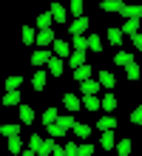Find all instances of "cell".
Masks as SVG:
<instances>
[{"label": "cell", "instance_id": "34", "mask_svg": "<svg viewBox=\"0 0 142 156\" xmlns=\"http://www.w3.org/2000/svg\"><path fill=\"white\" fill-rule=\"evenodd\" d=\"M9 151H12V153H23V151H26V148H23V139H20V136L9 139Z\"/></svg>", "mask_w": 142, "mask_h": 156}, {"label": "cell", "instance_id": "14", "mask_svg": "<svg viewBox=\"0 0 142 156\" xmlns=\"http://www.w3.org/2000/svg\"><path fill=\"white\" fill-rule=\"evenodd\" d=\"M97 80H100V85H102V88H114V85H117V80H114L111 71H100Z\"/></svg>", "mask_w": 142, "mask_h": 156}, {"label": "cell", "instance_id": "18", "mask_svg": "<svg viewBox=\"0 0 142 156\" xmlns=\"http://www.w3.org/2000/svg\"><path fill=\"white\" fill-rule=\"evenodd\" d=\"M119 31H122V34H128V37L139 34V20H125V26H122Z\"/></svg>", "mask_w": 142, "mask_h": 156}, {"label": "cell", "instance_id": "36", "mask_svg": "<svg viewBox=\"0 0 142 156\" xmlns=\"http://www.w3.org/2000/svg\"><path fill=\"white\" fill-rule=\"evenodd\" d=\"M20 85H23V77H9L6 80V88L9 91H20Z\"/></svg>", "mask_w": 142, "mask_h": 156}, {"label": "cell", "instance_id": "39", "mask_svg": "<svg viewBox=\"0 0 142 156\" xmlns=\"http://www.w3.org/2000/svg\"><path fill=\"white\" fill-rule=\"evenodd\" d=\"M131 122H134V125H142V105L137 108V111H131Z\"/></svg>", "mask_w": 142, "mask_h": 156}, {"label": "cell", "instance_id": "43", "mask_svg": "<svg viewBox=\"0 0 142 156\" xmlns=\"http://www.w3.org/2000/svg\"><path fill=\"white\" fill-rule=\"evenodd\" d=\"M23 156H37V151H31V148H26V151H23Z\"/></svg>", "mask_w": 142, "mask_h": 156}, {"label": "cell", "instance_id": "3", "mask_svg": "<svg viewBox=\"0 0 142 156\" xmlns=\"http://www.w3.org/2000/svg\"><path fill=\"white\" fill-rule=\"evenodd\" d=\"M51 62V51H46V48H37L31 54V66H49Z\"/></svg>", "mask_w": 142, "mask_h": 156}, {"label": "cell", "instance_id": "9", "mask_svg": "<svg viewBox=\"0 0 142 156\" xmlns=\"http://www.w3.org/2000/svg\"><path fill=\"white\" fill-rule=\"evenodd\" d=\"M3 105L6 108H20V91H6V94H3Z\"/></svg>", "mask_w": 142, "mask_h": 156}, {"label": "cell", "instance_id": "23", "mask_svg": "<svg viewBox=\"0 0 142 156\" xmlns=\"http://www.w3.org/2000/svg\"><path fill=\"white\" fill-rule=\"evenodd\" d=\"M23 43L26 45H37V29L26 26V29H23Z\"/></svg>", "mask_w": 142, "mask_h": 156}, {"label": "cell", "instance_id": "38", "mask_svg": "<svg viewBox=\"0 0 142 156\" xmlns=\"http://www.w3.org/2000/svg\"><path fill=\"white\" fill-rule=\"evenodd\" d=\"M65 156H80V145L68 142V145H65Z\"/></svg>", "mask_w": 142, "mask_h": 156}, {"label": "cell", "instance_id": "41", "mask_svg": "<svg viewBox=\"0 0 142 156\" xmlns=\"http://www.w3.org/2000/svg\"><path fill=\"white\" fill-rule=\"evenodd\" d=\"M131 43H134V45H137V48L142 51V31H139V34H134V37H131Z\"/></svg>", "mask_w": 142, "mask_h": 156}, {"label": "cell", "instance_id": "27", "mask_svg": "<svg viewBox=\"0 0 142 156\" xmlns=\"http://www.w3.org/2000/svg\"><path fill=\"white\" fill-rule=\"evenodd\" d=\"M31 88L34 91H43L46 88V71H37V74L31 77Z\"/></svg>", "mask_w": 142, "mask_h": 156}, {"label": "cell", "instance_id": "31", "mask_svg": "<svg viewBox=\"0 0 142 156\" xmlns=\"http://www.w3.org/2000/svg\"><path fill=\"white\" fill-rule=\"evenodd\" d=\"M68 12H71V17H74V20H80V17H82V0H71Z\"/></svg>", "mask_w": 142, "mask_h": 156}, {"label": "cell", "instance_id": "33", "mask_svg": "<svg viewBox=\"0 0 142 156\" xmlns=\"http://www.w3.org/2000/svg\"><path fill=\"white\" fill-rule=\"evenodd\" d=\"M114 108H117V97L105 94V97H102V111H114Z\"/></svg>", "mask_w": 142, "mask_h": 156}, {"label": "cell", "instance_id": "19", "mask_svg": "<svg viewBox=\"0 0 142 156\" xmlns=\"http://www.w3.org/2000/svg\"><path fill=\"white\" fill-rule=\"evenodd\" d=\"M102 45H105V43L100 40V34H88V51L100 54V51H102Z\"/></svg>", "mask_w": 142, "mask_h": 156}, {"label": "cell", "instance_id": "30", "mask_svg": "<svg viewBox=\"0 0 142 156\" xmlns=\"http://www.w3.org/2000/svg\"><path fill=\"white\" fill-rule=\"evenodd\" d=\"M125 77H128L131 82H137V80L142 77V71H139V66H137V62H131V66L125 68Z\"/></svg>", "mask_w": 142, "mask_h": 156}, {"label": "cell", "instance_id": "15", "mask_svg": "<svg viewBox=\"0 0 142 156\" xmlns=\"http://www.w3.org/2000/svg\"><path fill=\"white\" fill-rule=\"evenodd\" d=\"M20 122L23 125H31L34 122V108L31 105H20Z\"/></svg>", "mask_w": 142, "mask_h": 156}, {"label": "cell", "instance_id": "22", "mask_svg": "<svg viewBox=\"0 0 142 156\" xmlns=\"http://www.w3.org/2000/svg\"><path fill=\"white\" fill-rule=\"evenodd\" d=\"M74 80H77V82L91 80V66H80V68H74Z\"/></svg>", "mask_w": 142, "mask_h": 156}, {"label": "cell", "instance_id": "42", "mask_svg": "<svg viewBox=\"0 0 142 156\" xmlns=\"http://www.w3.org/2000/svg\"><path fill=\"white\" fill-rule=\"evenodd\" d=\"M51 156H65V148H60V145H57V148H54V153Z\"/></svg>", "mask_w": 142, "mask_h": 156}, {"label": "cell", "instance_id": "35", "mask_svg": "<svg viewBox=\"0 0 142 156\" xmlns=\"http://www.w3.org/2000/svg\"><path fill=\"white\" fill-rule=\"evenodd\" d=\"M28 148L40 153V151H43V139H40V136H37V133H31V136H28Z\"/></svg>", "mask_w": 142, "mask_h": 156}, {"label": "cell", "instance_id": "16", "mask_svg": "<svg viewBox=\"0 0 142 156\" xmlns=\"http://www.w3.org/2000/svg\"><path fill=\"white\" fill-rule=\"evenodd\" d=\"M114 62H117V66H125V68H128L131 62H137V60L131 57L128 51H122V48H119V51H117V57H114Z\"/></svg>", "mask_w": 142, "mask_h": 156}, {"label": "cell", "instance_id": "32", "mask_svg": "<svg viewBox=\"0 0 142 156\" xmlns=\"http://www.w3.org/2000/svg\"><path fill=\"white\" fill-rule=\"evenodd\" d=\"M74 136H80V139H88V136H91V128H88V125H82V122H77V125H74Z\"/></svg>", "mask_w": 142, "mask_h": 156}, {"label": "cell", "instance_id": "37", "mask_svg": "<svg viewBox=\"0 0 142 156\" xmlns=\"http://www.w3.org/2000/svg\"><path fill=\"white\" fill-rule=\"evenodd\" d=\"M74 40V51H88V37H71Z\"/></svg>", "mask_w": 142, "mask_h": 156}, {"label": "cell", "instance_id": "11", "mask_svg": "<svg viewBox=\"0 0 142 156\" xmlns=\"http://www.w3.org/2000/svg\"><path fill=\"white\" fill-rule=\"evenodd\" d=\"M100 9H102V12H122L125 3H122V0H102Z\"/></svg>", "mask_w": 142, "mask_h": 156}, {"label": "cell", "instance_id": "6", "mask_svg": "<svg viewBox=\"0 0 142 156\" xmlns=\"http://www.w3.org/2000/svg\"><path fill=\"white\" fill-rule=\"evenodd\" d=\"M82 108L97 114V111H102V99H100V97H82Z\"/></svg>", "mask_w": 142, "mask_h": 156}, {"label": "cell", "instance_id": "2", "mask_svg": "<svg viewBox=\"0 0 142 156\" xmlns=\"http://www.w3.org/2000/svg\"><path fill=\"white\" fill-rule=\"evenodd\" d=\"M88 17H80V20H74L71 26H68V34L71 37H85V31H88Z\"/></svg>", "mask_w": 142, "mask_h": 156}, {"label": "cell", "instance_id": "13", "mask_svg": "<svg viewBox=\"0 0 142 156\" xmlns=\"http://www.w3.org/2000/svg\"><path fill=\"white\" fill-rule=\"evenodd\" d=\"M51 17H54V23H65V20H68V12H65L60 3H54L51 6Z\"/></svg>", "mask_w": 142, "mask_h": 156}, {"label": "cell", "instance_id": "12", "mask_svg": "<svg viewBox=\"0 0 142 156\" xmlns=\"http://www.w3.org/2000/svg\"><path fill=\"white\" fill-rule=\"evenodd\" d=\"M51 23H54V17H51V12H46V14H40V17H37V31H49V29H51Z\"/></svg>", "mask_w": 142, "mask_h": 156}, {"label": "cell", "instance_id": "10", "mask_svg": "<svg viewBox=\"0 0 142 156\" xmlns=\"http://www.w3.org/2000/svg\"><path fill=\"white\" fill-rule=\"evenodd\" d=\"M119 14L125 17V20H139V17H142V6H125Z\"/></svg>", "mask_w": 142, "mask_h": 156}, {"label": "cell", "instance_id": "7", "mask_svg": "<svg viewBox=\"0 0 142 156\" xmlns=\"http://www.w3.org/2000/svg\"><path fill=\"white\" fill-rule=\"evenodd\" d=\"M71 51H74V48H71L68 43H63V40H54V57H60V60H63V57H71Z\"/></svg>", "mask_w": 142, "mask_h": 156}, {"label": "cell", "instance_id": "28", "mask_svg": "<svg viewBox=\"0 0 142 156\" xmlns=\"http://www.w3.org/2000/svg\"><path fill=\"white\" fill-rule=\"evenodd\" d=\"M63 66H65V62H63L60 57H51V62H49V68H51V77H60V74H63Z\"/></svg>", "mask_w": 142, "mask_h": 156}, {"label": "cell", "instance_id": "17", "mask_svg": "<svg viewBox=\"0 0 142 156\" xmlns=\"http://www.w3.org/2000/svg\"><path fill=\"white\" fill-rule=\"evenodd\" d=\"M51 43H54L51 29H49V31H37V45H40V48H46V45H51Z\"/></svg>", "mask_w": 142, "mask_h": 156}, {"label": "cell", "instance_id": "1", "mask_svg": "<svg viewBox=\"0 0 142 156\" xmlns=\"http://www.w3.org/2000/svg\"><path fill=\"white\" fill-rule=\"evenodd\" d=\"M74 125H77V122H74V116H71V114H65V116H60V119H57V122L49 128V133L57 139V136H65V133H68Z\"/></svg>", "mask_w": 142, "mask_h": 156}, {"label": "cell", "instance_id": "4", "mask_svg": "<svg viewBox=\"0 0 142 156\" xmlns=\"http://www.w3.org/2000/svg\"><path fill=\"white\" fill-rule=\"evenodd\" d=\"M97 88H102V85H100V80H85V82H80L82 97H97Z\"/></svg>", "mask_w": 142, "mask_h": 156}, {"label": "cell", "instance_id": "24", "mask_svg": "<svg viewBox=\"0 0 142 156\" xmlns=\"http://www.w3.org/2000/svg\"><path fill=\"white\" fill-rule=\"evenodd\" d=\"M131 148H134L131 139H119L117 142V156H131Z\"/></svg>", "mask_w": 142, "mask_h": 156}, {"label": "cell", "instance_id": "29", "mask_svg": "<svg viewBox=\"0 0 142 156\" xmlns=\"http://www.w3.org/2000/svg\"><path fill=\"white\" fill-rule=\"evenodd\" d=\"M108 40H111V43L119 48V45H122V40H125V34H122L119 29H108Z\"/></svg>", "mask_w": 142, "mask_h": 156}, {"label": "cell", "instance_id": "25", "mask_svg": "<svg viewBox=\"0 0 142 156\" xmlns=\"http://www.w3.org/2000/svg\"><path fill=\"white\" fill-rule=\"evenodd\" d=\"M0 133L6 139H14V136H20V125H0Z\"/></svg>", "mask_w": 142, "mask_h": 156}, {"label": "cell", "instance_id": "26", "mask_svg": "<svg viewBox=\"0 0 142 156\" xmlns=\"http://www.w3.org/2000/svg\"><path fill=\"white\" fill-rule=\"evenodd\" d=\"M97 128H100V131H114V128H117V119L108 114V116H102L100 122H97Z\"/></svg>", "mask_w": 142, "mask_h": 156}, {"label": "cell", "instance_id": "8", "mask_svg": "<svg viewBox=\"0 0 142 156\" xmlns=\"http://www.w3.org/2000/svg\"><path fill=\"white\" fill-rule=\"evenodd\" d=\"M100 145H102V151H114V148H117L114 131H102V136H100Z\"/></svg>", "mask_w": 142, "mask_h": 156}, {"label": "cell", "instance_id": "20", "mask_svg": "<svg viewBox=\"0 0 142 156\" xmlns=\"http://www.w3.org/2000/svg\"><path fill=\"white\" fill-rule=\"evenodd\" d=\"M68 66H71V68H80V66H85V51H71Z\"/></svg>", "mask_w": 142, "mask_h": 156}, {"label": "cell", "instance_id": "21", "mask_svg": "<svg viewBox=\"0 0 142 156\" xmlns=\"http://www.w3.org/2000/svg\"><path fill=\"white\" fill-rule=\"evenodd\" d=\"M57 119H60V114H57V108L51 105V108H49V111H46V114H43V125H46V128H51V125L57 122Z\"/></svg>", "mask_w": 142, "mask_h": 156}, {"label": "cell", "instance_id": "40", "mask_svg": "<svg viewBox=\"0 0 142 156\" xmlns=\"http://www.w3.org/2000/svg\"><path fill=\"white\" fill-rule=\"evenodd\" d=\"M91 153H94L91 145H80V156H91Z\"/></svg>", "mask_w": 142, "mask_h": 156}, {"label": "cell", "instance_id": "5", "mask_svg": "<svg viewBox=\"0 0 142 156\" xmlns=\"http://www.w3.org/2000/svg\"><path fill=\"white\" fill-rule=\"evenodd\" d=\"M63 105H65V111H80V108H82V99L77 94H63Z\"/></svg>", "mask_w": 142, "mask_h": 156}]
</instances>
